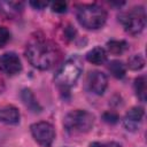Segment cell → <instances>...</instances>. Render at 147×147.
I'll return each instance as SVG.
<instances>
[{
  "label": "cell",
  "mask_w": 147,
  "mask_h": 147,
  "mask_svg": "<svg viewBox=\"0 0 147 147\" xmlns=\"http://www.w3.org/2000/svg\"><path fill=\"white\" fill-rule=\"evenodd\" d=\"M76 16H77V20L80 23V25H83L84 28L90 29V30H95V29L102 28L107 21L106 10L95 3L78 6Z\"/></svg>",
  "instance_id": "cell-3"
},
{
  "label": "cell",
  "mask_w": 147,
  "mask_h": 147,
  "mask_svg": "<svg viewBox=\"0 0 147 147\" xmlns=\"http://www.w3.org/2000/svg\"><path fill=\"white\" fill-rule=\"evenodd\" d=\"M0 122L6 124H17L20 122V111L14 106L0 108Z\"/></svg>",
  "instance_id": "cell-10"
},
{
  "label": "cell",
  "mask_w": 147,
  "mask_h": 147,
  "mask_svg": "<svg viewBox=\"0 0 147 147\" xmlns=\"http://www.w3.org/2000/svg\"><path fill=\"white\" fill-rule=\"evenodd\" d=\"M102 119L106 122V123H109V124H116L119 119L118 115L114 111H106L103 115H102Z\"/></svg>",
  "instance_id": "cell-18"
},
{
  "label": "cell",
  "mask_w": 147,
  "mask_h": 147,
  "mask_svg": "<svg viewBox=\"0 0 147 147\" xmlns=\"http://www.w3.org/2000/svg\"><path fill=\"white\" fill-rule=\"evenodd\" d=\"M30 5L34 8V9H38V10H41L44 9L45 7H47V2L46 1H30Z\"/></svg>",
  "instance_id": "cell-22"
},
{
  "label": "cell",
  "mask_w": 147,
  "mask_h": 147,
  "mask_svg": "<svg viewBox=\"0 0 147 147\" xmlns=\"http://www.w3.org/2000/svg\"><path fill=\"white\" fill-rule=\"evenodd\" d=\"M94 124V116L86 110H72L64 116V129L71 134L88 132Z\"/></svg>",
  "instance_id": "cell-4"
},
{
  "label": "cell",
  "mask_w": 147,
  "mask_h": 147,
  "mask_svg": "<svg viewBox=\"0 0 147 147\" xmlns=\"http://www.w3.org/2000/svg\"><path fill=\"white\" fill-rule=\"evenodd\" d=\"M144 109L141 107H133L131 108L126 115L124 116L123 119V125L127 131L134 132L140 127V124L142 122V117H144Z\"/></svg>",
  "instance_id": "cell-9"
},
{
  "label": "cell",
  "mask_w": 147,
  "mask_h": 147,
  "mask_svg": "<svg viewBox=\"0 0 147 147\" xmlns=\"http://www.w3.org/2000/svg\"><path fill=\"white\" fill-rule=\"evenodd\" d=\"M25 55L28 61L37 69L48 70L59 60L57 48L47 40H34L26 47Z\"/></svg>",
  "instance_id": "cell-1"
},
{
  "label": "cell",
  "mask_w": 147,
  "mask_h": 147,
  "mask_svg": "<svg viewBox=\"0 0 147 147\" xmlns=\"http://www.w3.org/2000/svg\"><path fill=\"white\" fill-rule=\"evenodd\" d=\"M90 147H121V145L117 144V142H114V141L113 142H107V144L95 141V142H92L90 145Z\"/></svg>",
  "instance_id": "cell-21"
},
{
  "label": "cell",
  "mask_w": 147,
  "mask_h": 147,
  "mask_svg": "<svg viewBox=\"0 0 147 147\" xmlns=\"http://www.w3.org/2000/svg\"><path fill=\"white\" fill-rule=\"evenodd\" d=\"M22 70V63L18 57L13 52L5 53L0 56V71L7 76H14Z\"/></svg>",
  "instance_id": "cell-7"
},
{
  "label": "cell",
  "mask_w": 147,
  "mask_h": 147,
  "mask_svg": "<svg viewBox=\"0 0 147 147\" xmlns=\"http://www.w3.org/2000/svg\"><path fill=\"white\" fill-rule=\"evenodd\" d=\"M119 21L126 32L131 34L140 33L146 25V13L144 7H133L130 11L122 14Z\"/></svg>",
  "instance_id": "cell-5"
},
{
  "label": "cell",
  "mask_w": 147,
  "mask_h": 147,
  "mask_svg": "<svg viewBox=\"0 0 147 147\" xmlns=\"http://www.w3.org/2000/svg\"><path fill=\"white\" fill-rule=\"evenodd\" d=\"M145 65V60L140 54H134L132 55L129 61H127V67L131 70H140Z\"/></svg>",
  "instance_id": "cell-17"
},
{
  "label": "cell",
  "mask_w": 147,
  "mask_h": 147,
  "mask_svg": "<svg viewBox=\"0 0 147 147\" xmlns=\"http://www.w3.org/2000/svg\"><path fill=\"white\" fill-rule=\"evenodd\" d=\"M23 9V2L14 1H0V11L6 16H14L21 13Z\"/></svg>",
  "instance_id": "cell-13"
},
{
  "label": "cell",
  "mask_w": 147,
  "mask_h": 147,
  "mask_svg": "<svg viewBox=\"0 0 147 147\" xmlns=\"http://www.w3.org/2000/svg\"><path fill=\"white\" fill-rule=\"evenodd\" d=\"M21 98H22L24 105H25L31 111H33V113H40V111H41V107H40V105L38 103L37 99L34 98V95H33V93L31 92V90L24 88V90L22 91V93H21Z\"/></svg>",
  "instance_id": "cell-12"
},
{
  "label": "cell",
  "mask_w": 147,
  "mask_h": 147,
  "mask_svg": "<svg viewBox=\"0 0 147 147\" xmlns=\"http://www.w3.org/2000/svg\"><path fill=\"white\" fill-rule=\"evenodd\" d=\"M86 59H87V61L90 63L99 65V64H102V63L106 62V60H107V52H106L105 48L98 46V47L92 48L90 52H87Z\"/></svg>",
  "instance_id": "cell-11"
},
{
  "label": "cell",
  "mask_w": 147,
  "mask_h": 147,
  "mask_svg": "<svg viewBox=\"0 0 147 147\" xmlns=\"http://www.w3.org/2000/svg\"><path fill=\"white\" fill-rule=\"evenodd\" d=\"M33 139L42 147H51L55 139V131L51 123L38 122L30 126Z\"/></svg>",
  "instance_id": "cell-6"
},
{
  "label": "cell",
  "mask_w": 147,
  "mask_h": 147,
  "mask_svg": "<svg viewBox=\"0 0 147 147\" xmlns=\"http://www.w3.org/2000/svg\"><path fill=\"white\" fill-rule=\"evenodd\" d=\"M129 45L125 40H109L107 42V49L114 55H119L127 49Z\"/></svg>",
  "instance_id": "cell-14"
},
{
  "label": "cell",
  "mask_w": 147,
  "mask_h": 147,
  "mask_svg": "<svg viewBox=\"0 0 147 147\" xmlns=\"http://www.w3.org/2000/svg\"><path fill=\"white\" fill-rule=\"evenodd\" d=\"M87 87L96 95L103 94L108 86V78L101 71H92L87 76Z\"/></svg>",
  "instance_id": "cell-8"
},
{
  "label": "cell",
  "mask_w": 147,
  "mask_h": 147,
  "mask_svg": "<svg viewBox=\"0 0 147 147\" xmlns=\"http://www.w3.org/2000/svg\"><path fill=\"white\" fill-rule=\"evenodd\" d=\"M108 70L115 78H123L126 72V68H125L124 63L118 60L110 61L108 64Z\"/></svg>",
  "instance_id": "cell-15"
},
{
  "label": "cell",
  "mask_w": 147,
  "mask_h": 147,
  "mask_svg": "<svg viewBox=\"0 0 147 147\" xmlns=\"http://www.w3.org/2000/svg\"><path fill=\"white\" fill-rule=\"evenodd\" d=\"M134 90L137 96L140 99V101L145 102L146 101V95H147V87H146V77L140 76L136 78L134 80Z\"/></svg>",
  "instance_id": "cell-16"
},
{
  "label": "cell",
  "mask_w": 147,
  "mask_h": 147,
  "mask_svg": "<svg viewBox=\"0 0 147 147\" xmlns=\"http://www.w3.org/2000/svg\"><path fill=\"white\" fill-rule=\"evenodd\" d=\"M83 71V62L79 56L72 55L59 68L55 74V83L61 88H69L74 86Z\"/></svg>",
  "instance_id": "cell-2"
},
{
  "label": "cell",
  "mask_w": 147,
  "mask_h": 147,
  "mask_svg": "<svg viewBox=\"0 0 147 147\" xmlns=\"http://www.w3.org/2000/svg\"><path fill=\"white\" fill-rule=\"evenodd\" d=\"M67 3L63 2V1H56V2H52L51 3V8L54 13H59V14H62V13H65L67 11Z\"/></svg>",
  "instance_id": "cell-19"
},
{
  "label": "cell",
  "mask_w": 147,
  "mask_h": 147,
  "mask_svg": "<svg viewBox=\"0 0 147 147\" xmlns=\"http://www.w3.org/2000/svg\"><path fill=\"white\" fill-rule=\"evenodd\" d=\"M10 38V33L9 31L5 28V26H0V48H2Z\"/></svg>",
  "instance_id": "cell-20"
}]
</instances>
